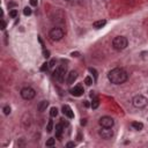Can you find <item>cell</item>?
<instances>
[{
	"instance_id": "obj_16",
	"label": "cell",
	"mask_w": 148,
	"mask_h": 148,
	"mask_svg": "<svg viewBox=\"0 0 148 148\" xmlns=\"http://www.w3.org/2000/svg\"><path fill=\"white\" fill-rule=\"evenodd\" d=\"M54 143H56V140H54L53 138H50V139H47V140H46L45 146H46V147H52Z\"/></svg>"
},
{
	"instance_id": "obj_19",
	"label": "cell",
	"mask_w": 148,
	"mask_h": 148,
	"mask_svg": "<svg viewBox=\"0 0 148 148\" xmlns=\"http://www.w3.org/2000/svg\"><path fill=\"white\" fill-rule=\"evenodd\" d=\"M17 15H18V12H17V9H12V10H9V16H10V17L15 18Z\"/></svg>"
},
{
	"instance_id": "obj_28",
	"label": "cell",
	"mask_w": 148,
	"mask_h": 148,
	"mask_svg": "<svg viewBox=\"0 0 148 148\" xmlns=\"http://www.w3.org/2000/svg\"><path fill=\"white\" fill-rule=\"evenodd\" d=\"M1 21H2V29H5V28H6V22H5L3 18H1Z\"/></svg>"
},
{
	"instance_id": "obj_3",
	"label": "cell",
	"mask_w": 148,
	"mask_h": 148,
	"mask_svg": "<svg viewBox=\"0 0 148 148\" xmlns=\"http://www.w3.org/2000/svg\"><path fill=\"white\" fill-rule=\"evenodd\" d=\"M132 104L136 109H143L148 104V99L143 95H135L132 99Z\"/></svg>"
},
{
	"instance_id": "obj_27",
	"label": "cell",
	"mask_w": 148,
	"mask_h": 148,
	"mask_svg": "<svg viewBox=\"0 0 148 148\" xmlns=\"http://www.w3.org/2000/svg\"><path fill=\"white\" fill-rule=\"evenodd\" d=\"M66 147H67V148H69V147H75V143H74V142H68V143L66 145Z\"/></svg>"
},
{
	"instance_id": "obj_13",
	"label": "cell",
	"mask_w": 148,
	"mask_h": 148,
	"mask_svg": "<svg viewBox=\"0 0 148 148\" xmlns=\"http://www.w3.org/2000/svg\"><path fill=\"white\" fill-rule=\"evenodd\" d=\"M105 24H106V21H105V20H98V21H95L92 25H94V28H96V29H101V28H103Z\"/></svg>"
},
{
	"instance_id": "obj_17",
	"label": "cell",
	"mask_w": 148,
	"mask_h": 148,
	"mask_svg": "<svg viewBox=\"0 0 148 148\" xmlns=\"http://www.w3.org/2000/svg\"><path fill=\"white\" fill-rule=\"evenodd\" d=\"M50 114H51V117H57V114H58V109H57L56 106H52L51 110H50Z\"/></svg>"
},
{
	"instance_id": "obj_22",
	"label": "cell",
	"mask_w": 148,
	"mask_h": 148,
	"mask_svg": "<svg viewBox=\"0 0 148 148\" xmlns=\"http://www.w3.org/2000/svg\"><path fill=\"white\" fill-rule=\"evenodd\" d=\"M92 82H94V80H92L90 76H87V77L84 79V83H86L87 86H91V84H92Z\"/></svg>"
},
{
	"instance_id": "obj_14",
	"label": "cell",
	"mask_w": 148,
	"mask_h": 148,
	"mask_svg": "<svg viewBox=\"0 0 148 148\" xmlns=\"http://www.w3.org/2000/svg\"><path fill=\"white\" fill-rule=\"evenodd\" d=\"M47 106H49V102H47V101H42V102L38 104V111H39V112H44Z\"/></svg>"
},
{
	"instance_id": "obj_6",
	"label": "cell",
	"mask_w": 148,
	"mask_h": 148,
	"mask_svg": "<svg viewBox=\"0 0 148 148\" xmlns=\"http://www.w3.org/2000/svg\"><path fill=\"white\" fill-rule=\"evenodd\" d=\"M65 75H66V66H58L53 72L54 79L59 82H62L65 80Z\"/></svg>"
},
{
	"instance_id": "obj_1",
	"label": "cell",
	"mask_w": 148,
	"mask_h": 148,
	"mask_svg": "<svg viewBox=\"0 0 148 148\" xmlns=\"http://www.w3.org/2000/svg\"><path fill=\"white\" fill-rule=\"evenodd\" d=\"M127 77H128V75H127L126 71L120 67H116L108 73V79L113 84H121L127 81Z\"/></svg>"
},
{
	"instance_id": "obj_10",
	"label": "cell",
	"mask_w": 148,
	"mask_h": 148,
	"mask_svg": "<svg viewBox=\"0 0 148 148\" xmlns=\"http://www.w3.org/2000/svg\"><path fill=\"white\" fill-rule=\"evenodd\" d=\"M54 130H56V138H57V139H60L61 135H62V133H64L65 126H64L62 123H59V124L56 125V128H54Z\"/></svg>"
},
{
	"instance_id": "obj_18",
	"label": "cell",
	"mask_w": 148,
	"mask_h": 148,
	"mask_svg": "<svg viewBox=\"0 0 148 148\" xmlns=\"http://www.w3.org/2000/svg\"><path fill=\"white\" fill-rule=\"evenodd\" d=\"M52 127H53V121L52 120H49L47 126H46V132L47 133H51L52 132Z\"/></svg>"
},
{
	"instance_id": "obj_8",
	"label": "cell",
	"mask_w": 148,
	"mask_h": 148,
	"mask_svg": "<svg viewBox=\"0 0 148 148\" xmlns=\"http://www.w3.org/2000/svg\"><path fill=\"white\" fill-rule=\"evenodd\" d=\"M99 125H101V127H112L113 125H114V120H113V118H111V117H109V116H104V117H102L101 119H99Z\"/></svg>"
},
{
	"instance_id": "obj_21",
	"label": "cell",
	"mask_w": 148,
	"mask_h": 148,
	"mask_svg": "<svg viewBox=\"0 0 148 148\" xmlns=\"http://www.w3.org/2000/svg\"><path fill=\"white\" fill-rule=\"evenodd\" d=\"M98 105H99L98 98H94V99H92V102H91V108H92V109H96Z\"/></svg>"
},
{
	"instance_id": "obj_9",
	"label": "cell",
	"mask_w": 148,
	"mask_h": 148,
	"mask_svg": "<svg viewBox=\"0 0 148 148\" xmlns=\"http://www.w3.org/2000/svg\"><path fill=\"white\" fill-rule=\"evenodd\" d=\"M69 92H71L73 96L79 97V96L83 95L84 90H83V87H82L81 84H76V86H74L73 88H71V89H69Z\"/></svg>"
},
{
	"instance_id": "obj_4",
	"label": "cell",
	"mask_w": 148,
	"mask_h": 148,
	"mask_svg": "<svg viewBox=\"0 0 148 148\" xmlns=\"http://www.w3.org/2000/svg\"><path fill=\"white\" fill-rule=\"evenodd\" d=\"M20 94H21V97L23 99H25V101H30V99H32L36 96V91L31 87H24V88H22L21 91H20Z\"/></svg>"
},
{
	"instance_id": "obj_12",
	"label": "cell",
	"mask_w": 148,
	"mask_h": 148,
	"mask_svg": "<svg viewBox=\"0 0 148 148\" xmlns=\"http://www.w3.org/2000/svg\"><path fill=\"white\" fill-rule=\"evenodd\" d=\"M62 113L66 116V117H68V118H74V112L72 111V109H71V106H68V105H64L62 106Z\"/></svg>"
},
{
	"instance_id": "obj_2",
	"label": "cell",
	"mask_w": 148,
	"mask_h": 148,
	"mask_svg": "<svg viewBox=\"0 0 148 148\" xmlns=\"http://www.w3.org/2000/svg\"><path fill=\"white\" fill-rule=\"evenodd\" d=\"M127 45H128V40H127V38L124 37V36H117V37H114L113 40H112V46H113V49L117 50V51H123V50H125V49L127 47Z\"/></svg>"
},
{
	"instance_id": "obj_15",
	"label": "cell",
	"mask_w": 148,
	"mask_h": 148,
	"mask_svg": "<svg viewBox=\"0 0 148 148\" xmlns=\"http://www.w3.org/2000/svg\"><path fill=\"white\" fill-rule=\"evenodd\" d=\"M131 126H132L135 131H141V130L143 128V124L140 123V121H133V123L131 124Z\"/></svg>"
},
{
	"instance_id": "obj_23",
	"label": "cell",
	"mask_w": 148,
	"mask_h": 148,
	"mask_svg": "<svg viewBox=\"0 0 148 148\" xmlns=\"http://www.w3.org/2000/svg\"><path fill=\"white\" fill-rule=\"evenodd\" d=\"M2 111H3V113H5V114H9V113H10V106H9V105L3 106Z\"/></svg>"
},
{
	"instance_id": "obj_5",
	"label": "cell",
	"mask_w": 148,
	"mask_h": 148,
	"mask_svg": "<svg viewBox=\"0 0 148 148\" xmlns=\"http://www.w3.org/2000/svg\"><path fill=\"white\" fill-rule=\"evenodd\" d=\"M49 36H50V38H51L52 40H56V42H57V40H60V39L64 37V30H62L61 28L56 27V28H53V29L50 30Z\"/></svg>"
},
{
	"instance_id": "obj_11",
	"label": "cell",
	"mask_w": 148,
	"mask_h": 148,
	"mask_svg": "<svg viewBox=\"0 0 148 148\" xmlns=\"http://www.w3.org/2000/svg\"><path fill=\"white\" fill-rule=\"evenodd\" d=\"M77 79V72L75 71H71L68 74H67V83L68 84H72L74 83V81Z\"/></svg>"
},
{
	"instance_id": "obj_7",
	"label": "cell",
	"mask_w": 148,
	"mask_h": 148,
	"mask_svg": "<svg viewBox=\"0 0 148 148\" xmlns=\"http://www.w3.org/2000/svg\"><path fill=\"white\" fill-rule=\"evenodd\" d=\"M112 127H102L99 131H98V135L104 139V140H109L113 136V131L111 130Z\"/></svg>"
},
{
	"instance_id": "obj_20",
	"label": "cell",
	"mask_w": 148,
	"mask_h": 148,
	"mask_svg": "<svg viewBox=\"0 0 148 148\" xmlns=\"http://www.w3.org/2000/svg\"><path fill=\"white\" fill-rule=\"evenodd\" d=\"M31 8L30 7H24V9H23V14L25 15V16H29V15H31Z\"/></svg>"
},
{
	"instance_id": "obj_26",
	"label": "cell",
	"mask_w": 148,
	"mask_h": 148,
	"mask_svg": "<svg viewBox=\"0 0 148 148\" xmlns=\"http://www.w3.org/2000/svg\"><path fill=\"white\" fill-rule=\"evenodd\" d=\"M37 3H38V1H37V0H30V5H31V6L36 7V6H37Z\"/></svg>"
},
{
	"instance_id": "obj_24",
	"label": "cell",
	"mask_w": 148,
	"mask_h": 148,
	"mask_svg": "<svg viewBox=\"0 0 148 148\" xmlns=\"http://www.w3.org/2000/svg\"><path fill=\"white\" fill-rule=\"evenodd\" d=\"M54 64H56V59H52V60L49 62V69L53 68V67H54Z\"/></svg>"
},
{
	"instance_id": "obj_25",
	"label": "cell",
	"mask_w": 148,
	"mask_h": 148,
	"mask_svg": "<svg viewBox=\"0 0 148 148\" xmlns=\"http://www.w3.org/2000/svg\"><path fill=\"white\" fill-rule=\"evenodd\" d=\"M46 69H49V62H44L40 68V71H46Z\"/></svg>"
}]
</instances>
